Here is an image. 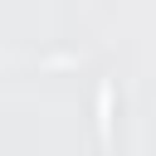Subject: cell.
Masks as SVG:
<instances>
[{
    "mask_svg": "<svg viewBox=\"0 0 156 156\" xmlns=\"http://www.w3.org/2000/svg\"><path fill=\"white\" fill-rule=\"evenodd\" d=\"M98 136H112V83H98Z\"/></svg>",
    "mask_w": 156,
    "mask_h": 156,
    "instance_id": "cell-1",
    "label": "cell"
}]
</instances>
